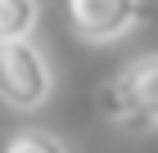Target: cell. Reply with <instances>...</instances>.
Wrapping results in <instances>:
<instances>
[{
  "label": "cell",
  "mask_w": 158,
  "mask_h": 153,
  "mask_svg": "<svg viewBox=\"0 0 158 153\" xmlns=\"http://www.w3.org/2000/svg\"><path fill=\"white\" fill-rule=\"evenodd\" d=\"M54 95V72L36 41H9L0 45V99L18 113H36Z\"/></svg>",
  "instance_id": "6da1fadb"
},
{
  "label": "cell",
  "mask_w": 158,
  "mask_h": 153,
  "mask_svg": "<svg viewBox=\"0 0 158 153\" xmlns=\"http://www.w3.org/2000/svg\"><path fill=\"white\" fill-rule=\"evenodd\" d=\"M63 9H68V27L90 45H109L154 14L149 0H63Z\"/></svg>",
  "instance_id": "7a4b0ae2"
},
{
  "label": "cell",
  "mask_w": 158,
  "mask_h": 153,
  "mask_svg": "<svg viewBox=\"0 0 158 153\" xmlns=\"http://www.w3.org/2000/svg\"><path fill=\"white\" fill-rule=\"evenodd\" d=\"M118 77H122V86H127V95H131V104H135L140 131H154L158 126V54H140Z\"/></svg>",
  "instance_id": "3957f363"
},
{
  "label": "cell",
  "mask_w": 158,
  "mask_h": 153,
  "mask_svg": "<svg viewBox=\"0 0 158 153\" xmlns=\"http://www.w3.org/2000/svg\"><path fill=\"white\" fill-rule=\"evenodd\" d=\"M95 113H99L104 122H113V126L140 131V122H135V104H131V95H127V86H122V77H109V81L95 86Z\"/></svg>",
  "instance_id": "277c9868"
},
{
  "label": "cell",
  "mask_w": 158,
  "mask_h": 153,
  "mask_svg": "<svg viewBox=\"0 0 158 153\" xmlns=\"http://www.w3.org/2000/svg\"><path fill=\"white\" fill-rule=\"evenodd\" d=\"M36 18H41V0H0V45L32 41Z\"/></svg>",
  "instance_id": "5b68a950"
},
{
  "label": "cell",
  "mask_w": 158,
  "mask_h": 153,
  "mask_svg": "<svg viewBox=\"0 0 158 153\" xmlns=\"http://www.w3.org/2000/svg\"><path fill=\"white\" fill-rule=\"evenodd\" d=\"M0 153H68V144H63L54 131H45V126H18L9 140H5Z\"/></svg>",
  "instance_id": "8992f818"
}]
</instances>
